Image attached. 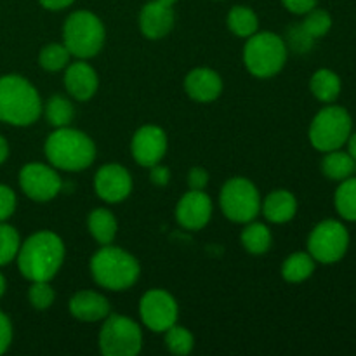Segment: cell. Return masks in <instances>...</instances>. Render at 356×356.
<instances>
[{"label":"cell","mask_w":356,"mask_h":356,"mask_svg":"<svg viewBox=\"0 0 356 356\" xmlns=\"http://www.w3.org/2000/svg\"><path fill=\"white\" fill-rule=\"evenodd\" d=\"M21 275L30 282H49L56 277L65 261V243L56 233H33L21 243L17 252Z\"/></svg>","instance_id":"cell-1"},{"label":"cell","mask_w":356,"mask_h":356,"mask_svg":"<svg viewBox=\"0 0 356 356\" xmlns=\"http://www.w3.org/2000/svg\"><path fill=\"white\" fill-rule=\"evenodd\" d=\"M42 113L37 89L19 75L0 76V122L26 127L35 124Z\"/></svg>","instance_id":"cell-2"},{"label":"cell","mask_w":356,"mask_h":356,"mask_svg":"<svg viewBox=\"0 0 356 356\" xmlns=\"http://www.w3.org/2000/svg\"><path fill=\"white\" fill-rule=\"evenodd\" d=\"M45 156L52 167L68 172L87 169L96 159V145L82 131L59 127L45 141Z\"/></svg>","instance_id":"cell-3"},{"label":"cell","mask_w":356,"mask_h":356,"mask_svg":"<svg viewBox=\"0 0 356 356\" xmlns=\"http://www.w3.org/2000/svg\"><path fill=\"white\" fill-rule=\"evenodd\" d=\"M141 268L127 250L103 245L90 257V275L94 282L108 291H127L138 282Z\"/></svg>","instance_id":"cell-4"},{"label":"cell","mask_w":356,"mask_h":356,"mask_svg":"<svg viewBox=\"0 0 356 356\" xmlns=\"http://www.w3.org/2000/svg\"><path fill=\"white\" fill-rule=\"evenodd\" d=\"M106 31L96 14L89 10L72 13L63 26V44L70 54L79 59H89L99 54Z\"/></svg>","instance_id":"cell-5"},{"label":"cell","mask_w":356,"mask_h":356,"mask_svg":"<svg viewBox=\"0 0 356 356\" xmlns=\"http://www.w3.org/2000/svg\"><path fill=\"white\" fill-rule=\"evenodd\" d=\"M287 61V45L284 38L271 31H261L247 38L243 47L245 68L257 79L275 76Z\"/></svg>","instance_id":"cell-6"},{"label":"cell","mask_w":356,"mask_h":356,"mask_svg":"<svg viewBox=\"0 0 356 356\" xmlns=\"http://www.w3.org/2000/svg\"><path fill=\"white\" fill-rule=\"evenodd\" d=\"M351 129L353 122L343 106H325L309 125V141L318 152H334L346 145Z\"/></svg>","instance_id":"cell-7"},{"label":"cell","mask_w":356,"mask_h":356,"mask_svg":"<svg viewBox=\"0 0 356 356\" xmlns=\"http://www.w3.org/2000/svg\"><path fill=\"white\" fill-rule=\"evenodd\" d=\"M221 211L229 221L247 222L254 221L261 211V197L254 183L245 177H233L226 181L219 197Z\"/></svg>","instance_id":"cell-8"},{"label":"cell","mask_w":356,"mask_h":356,"mask_svg":"<svg viewBox=\"0 0 356 356\" xmlns=\"http://www.w3.org/2000/svg\"><path fill=\"white\" fill-rule=\"evenodd\" d=\"M143 348V332L134 320L108 315L99 332V350L104 356H136Z\"/></svg>","instance_id":"cell-9"},{"label":"cell","mask_w":356,"mask_h":356,"mask_svg":"<svg viewBox=\"0 0 356 356\" xmlns=\"http://www.w3.org/2000/svg\"><path fill=\"white\" fill-rule=\"evenodd\" d=\"M350 247V233L346 226L334 219L316 225L308 238V252L316 263L334 264L343 259Z\"/></svg>","instance_id":"cell-10"},{"label":"cell","mask_w":356,"mask_h":356,"mask_svg":"<svg viewBox=\"0 0 356 356\" xmlns=\"http://www.w3.org/2000/svg\"><path fill=\"white\" fill-rule=\"evenodd\" d=\"M139 315H141L143 323L152 332H165L169 327L177 323L179 308H177L176 299L169 292L153 289L141 298Z\"/></svg>","instance_id":"cell-11"},{"label":"cell","mask_w":356,"mask_h":356,"mask_svg":"<svg viewBox=\"0 0 356 356\" xmlns=\"http://www.w3.org/2000/svg\"><path fill=\"white\" fill-rule=\"evenodd\" d=\"M19 186L31 200L49 202L61 191L63 181L52 167L33 162L21 169Z\"/></svg>","instance_id":"cell-12"},{"label":"cell","mask_w":356,"mask_h":356,"mask_svg":"<svg viewBox=\"0 0 356 356\" xmlns=\"http://www.w3.org/2000/svg\"><path fill=\"white\" fill-rule=\"evenodd\" d=\"M94 190L101 200L118 204L125 200L132 191V177L125 167L118 163L103 165L94 176Z\"/></svg>","instance_id":"cell-13"},{"label":"cell","mask_w":356,"mask_h":356,"mask_svg":"<svg viewBox=\"0 0 356 356\" xmlns=\"http://www.w3.org/2000/svg\"><path fill=\"white\" fill-rule=\"evenodd\" d=\"M167 152V136L156 125H145L132 136L131 153L143 167H153L162 162Z\"/></svg>","instance_id":"cell-14"},{"label":"cell","mask_w":356,"mask_h":356,"mask_svg":"<svg viewBox=\"0 0 356 356\" xmlns=\"http://www.w3.org/2000/svg\"><path fill=\"white\" fill-rule=\"evenodd\" d=\"M174 2L176 0H153L141 9L139 14V28L143 35L149 40H159L167 37L174 28Z\"/></svg>","instance_id":"cell-15"},{"label":"cell","mask_w":356,"mask_h":356,"mask_svg":"<svg viewBox=\"0 0 356 356\" xmlns=\"http://www.w3.org/2000/svg\"><path fill=\"white\" fill-rule=\"evenodd\" d=\"M212 218V202L202 190H190L176 207V219L183 228L202 229Z\"/></svg>","instance_id":"cell-16"},{"label":"cell","mask_w":356,"mask_h":356,"mask_svg":"<svg viewBox=\"0 0 356 356\" xmlns=\"http://www.w3.org/2000/svg\"><path fill=\"white\" fill-rule=\"evenodd\" d=\"M184 89L193 101L211 103L222 92V80L219 73L211 68H195L184 79Z\"/></svg>","instance_id":"cell-17"},{"label":"cell","mask_w":356,"mask_h":356,"mask_svg":"<svg viewBox=\"0 0 356 356\" xmlns=\"http://www.w3.org/2000/svg\"><path fill=\"white\" fill-rule=\"evenodd\" d=\"M99 79L96 70L86 61H76L68 65L65 73V87L70 96L76 101H89L96 94Z\"/></svg>","instance_id":"cell-18"},{"label":"cell","mask_w":356,"mask_h":356,"mask_svg":"<svg viewBox=\"0 0 356 356\" xmlns=\"http://www.w3.org/2000/svg\"><path fill=\"white\" fill-rule=\"evenodd\" d=\"M70 313L80 322H99L110 315V302L94 291H80L70 299Z\"/></svg>","instance_id":"cell-19"},{"label":"cell","mask_w":356,"mask_h":356,"mask_svg":"<svg viewBox=\"0 0 356 356\" xmlns=\"http://www.w3.org/2000/svg\"><path fill=\"white\" fill-rule=\"evenodd\" d=\"M296 212H298V200L287 190L271 191L266 200L263 202L264 218L275 225H284V222L292 221Z\"/></svg>","instance_id":"cell-20"},{"label":"cell","mask_w":356,"mask_h":356,"mask_svg":"<svg viewBox=\"0 0 356 356\" xmlns=\"http://www.w3.org/2000/svg\"><path fill=\"white\" fill-rule=\"evenodd\" d=\"M87 225H89L92 238L101 245H110L117 236V219H115L113 212H110L108 209H94L89 214Z\"/></svg>","instance_id":"cell-21"},{"label":"cell","mask_w":356,"mask_h":356,"mask_svg":"<svg viewBox=\"0 0 356 356\" xmlns=\"http://www.w3.org/2000/svg\"><path fill=\"white\" fill-rule=\"evenodd\" d=\"M313 96L322 103H334L341 94V79L332 70L322 68L313 73L312 82H309Z\"/></svg>","instance_id":"cell-22"},{"label":"cell","mask_w":356,"mask_h":356,"mask_svg":"<svg viewBox=\"0 0 356 356\" xmlns=\"http://www.w3.org/2000/svg\"><path fill=\"white\" fill-rule=\"evenodd\" d=\"M355 170L356 162L348 152H341V149L327 152L325 159L322 160L323 176L329 177V179L332 181L348 179L350 176H353Z\"/></svg>","instance_id":"cell-23"},{"label":"cell","mask_w":356,"mask_h":356,"mask_svg":"<svg viewBox=\"0 0 356 356\" xmlns=\"http://www.w3.org/2000/svg\"><path fill=\"white\" fill-rule=\"evenodd\" d=\"M315 264L316 261L309 252L291 254L282 264V277L291 284H301L312 277L315 271Z\"/></svg>","instance_id":"cell-24"},{"label":"cell","mask_w":356,"mask_h":356,"mask_svg":"<svg viewBox=\"0 0 356 356\" xmlns=\"http://www.w3.org/2000/svg\"><path fill=\"white\" fill-rule=\"evenodd\" d=\"M240 240H242V245L247 252L254 254V256H261V254L270 250L273 238H271V232L266 225L250 221L247 222Z\"/></svg>","instance_id":"cell-25"},{"label":"cell","mask_w":356,"mask_h":356,"mask_svg":"<svg viewBox=\"0 0 356 356\" xmlns=\"http://www.w3.org/2000/svg\"><path fill=\"white\" fill-rule=\"evenodd\" d=\"M228 28L236 35V37L249 38L254 35L259 28V19H257L256 13L250 7L245 6H235L228 13Z\"/></svg>","instance_id":"cell-26"},{"label":"cell","mask_w":356,"mask_h":356,"mask_svg":"<svg viewBox=\"0 0 356 356\" xmlns=\"http://www.w3.org/2000/svg\"><path fill=\"white\" fill-rule=\"evenodd\" d=\"M334 204L341 218L356 222V177L350 176L348 179L341 181L334 195Z\"/></svg>","instance_id":"cell-27"},{"label":"cell","mask_w":356,"mask_h":356,"mask_svg":"<svg viewBox=\"0 0 356 356\" xmlns=\"http://www.w3.org/2000/svg\"><path fill=\"white\" fill-rule=\"evenodd\" d=\"M75 117V108L66 97L52 96L45 104V118L52 127H68Z\"/></svg>","instance_id":"cell-28"},{"label":"cell","mask_w":356,"mask_h":356,"mask_svg":"<svg viewBox=\"0 0 356 356\" xmlns=\"http://www.w3.org/2000/svg\"><path fill=\"white\" fill-rule=\"evenodd\" d=\"M70 51L65 47V44H49L38 54V63L45 72H59L66 68L70 61Z\"/></svg>","instance_id":"cell-29"},{"label":"cell","mask_w":356,"mask_h":356,"mask_svg":"<svg viewBox=\"0 0 356 356\" xmlns=\"http://www.w3.org/2000/svg\"><path fill=\"white\" fill-rule=\"evenodd\" d=\"M165 344L172 355L184 356L191 353V350H193L195 346V339L193 336H191L190 330L174 323L172 327H169V329L165 330Z\"/></svg>","instance_id":"cell-30"},{"label":"cell","mask_w":356,"mask_h":356,"mask_svg":"<svg viewBox=\"0 0 356 356\" xmlns=\"http://www.w3.org/2000/svg\"><path fill=\"white\" fill-rule=\"evenodd\" d=\"M19 247L21 240L16 228L6 225V222H0V266H6L10 261L16 259Z\"/></svg>","instance_id":"cell-31"},{"label":"cell","mask_w":356,"mask_h":356,"mask_svg":"<svg viewBox=\"0 0 356 356\" xmlns=\"http://www.w3.org/2000/svg\"><path fill=\"white\" fill-rule=\"evenodd\" d=\"M301 28L305 30V33L312 38H320L325 37L329 33V30L332 28V17L327 10L323 9H313L306 14L305 21H302Z\"/></svg>","instance_id":"cell-32"},{"label":"cell","mask_w":356,"mask_h":356,"mask_svg":"<svg viewBox=\"0 0 356 356\" xmlns=\"http://www.w3.org/2000/svg\"><path fill=\"white\" fill-rule=\"evenodd\" d=\"M54 298L56 294L51 285H49V282H33L30 291H28V299H30L31 306L35 309H40V312L51 308Z\"/></svg>","instance_id":"cell-33"},{"label":"cell","mask_w":356,"mask_h":356,"mask_svg":"<svg viewBox=\"0 0 356 356\" xmlns=\"http://www.w3.org/2000/svg\"><path fill=\"white\" fill-rule=\"evenodd\" d=\"M16 211V195L6 184H0V222L9 219Z\"/></svg>","instance_id":"cell-34"},{"label":"cell","mask_w":356,"mask_h":356,"mask_svg":"<svg viewBox=\"0 0 356 356\" xmlns=\"http://www.w3.org/2000/svg\"><path fill=\"white\" fill-rule=\"evenodd\" d=\"M209 183V172L202 167H193L188 172V186L190 190H204Z\"/></svg>","instance_id":"cell-35"},{"label":"cell","mask_w":356,"mask_h":356,"mask_svg":"<svg viewBox=\"0 0 356 356\" xmlns=\"http://www.w3.org/2000/svg\"><path fill=\"white\" fill-rule=\"evenodd\" d=\"M10 341H13V325L10 320L0 312V355L6 353L7 348L10 346Z\"/></svg>","instance_id":"cell-36"},{"label":"cell","mask_w":356,"mask_h":356,"mask_svg":"<svg viewBox=\"0 0 356 356\" xmlns=\"http://www.w3.org/2000/svg\"><path fill=\"white\" fill-rule=\"evenodd\" d=\"M285 9L291 10L292 14H308L318 3V0H282Z\"/></svg>","instance_id":"cell-37"},{"label":"cell","mask_w":356,"mask_h":356,"mask_svg":"<svg viewBox=\"0 0 356 356\" xmlns=\"http://www.w3.org/2000/svg\"><path fill=\"white\" fill-rule=\"evenodd\" d=\"M152 169V174H149V179H152L153 184H156V186H165L167 183H169L170 179V172L167 167H162L160 163H156V165L149 167Z\"/></svg>","instance_id":"cell-38"},{"label":"cell","mask_w":356,"mask_h":356,"mask_svg":"<svg viewBox=\"0 0 356 356\" xmlns=\"http://www.w3.org/2000/svg\"><path fill=\"white\" fill-rule=\"evenodd\" d=\"M38 2H40L42 6L49 10H61V9H66V7L72 6L75 0H38Z\"/></svg>","instance_id":"cell-39"},{"label":"cell","mask_w":356,"mask_h":356,"mask_svg":"<svg viewBox=\"0 0 356 356\" xmlns=\"http://www.w3.org/2000/svg\"><path fill=\"white\" fill-rule=\"evenodd\" d=\"M7 156H9V145H7L6 139L0 136V163L6 162Z\"/></svg>","instance_id":"cell-40"},{"label":"cell","mask_w":356,"mask_h":356,"mask_svg":"<svg viewBox=\"0 0 356 356\" xmlns=\"http://www.w3.org/2000/svg\"><path fill=\"white\" fill-rule=\"evenodd\" d=\"M346 143H348V153L353 156V160L356 162V132L355 134H350V138H348Z\"/></svg>","instance_id":"cell-41"},{"label":"cell","mask_w":356,"mask_h":356,"mask_svg":"<svg viewBox=\"0 0 356 356\" xmlns=\"http://www.w3.org/2000/svg\"><path fill=\"white\" fill-rule=\"evenodd\" d=\"M3 292H6V278H3L2 273H0V298L3 296Z\"/></svg>","instance_id":"cell-42"}]
</instances>
